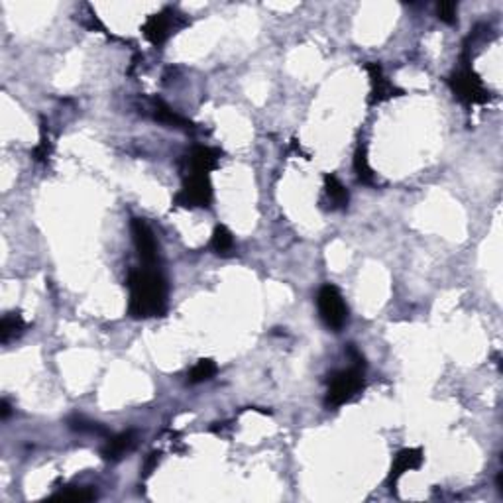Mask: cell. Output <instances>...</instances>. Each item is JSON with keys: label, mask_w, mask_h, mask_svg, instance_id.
<instances>
[{"label": "cell", "mask_w": 503, "mask_h": 503, "mask_svg": "<svg viewBox=\"0 0 503 503\" xmlns=\"http://www.w3.org/2000/svg\"><path fill=\"white\" fill-rule=\"evenodd\" d=\"M128 289H130V303L128 313L134 319H149L161 317L167 309V285L161 275L151 267L134 269L128 275Z\"/></svg>", "instance_id": "obj_1"}, {"label": "cell", "mask_w": 503, "mask_h": 503, "mask_svg": "<svg viewBox=\"0 0 503 503\" xmlns=\"http://www.w3.org/2000/svg\"><path fill=\"white\" fill-rule=\"evenodd\" d=\"M364 389V364L354 362L352 368L340 369L332 374L329 379V392H327V405L340 407L352 399L354 395Z\"/></svg>", "instance_id": "obj_2"}, {"label": "cell", "mask_w": 503, "mask_h": 503, "mask_svg": "<svg viewBox=\"0 0 503 503\" xmlns=\"http://www.w3.org/2000/svg\"><path fill=\"white\" fill-rule=\"evenodd\" d=\"M317 305L322 322L332 330H340L348 321V307L342 293L334 285H324L317 295Z\"/></svg>", "instance_id": "obj_3"}, {"label": "cell", "mask_w": 503, "mask_h": 503, "mask_svg": "<svg viewBox=\"0 0 503 503\" xmlns=\"http://www.w3.org/2000/svg\"><path fill=\"white\" fill-rule=\"evenodd\" d=\"M212 201V185L206 173H189L183 189L175 195V203L185 209H206Z\"/></svg>", "instance_id": "obj_4"}, {"label": "cell", "mask_w": 503, "mask_h": 503, "mask_svg": "<svg viewBox=\"0 0 503 503\" xmlns=\"http://www.w3.org/2000/svg\"><path fill=\"white\" fill-rule=\"evenodd\" d=\"M450 86H452L456 96L468 104H479V102H486L489 99V93L486 91L482 79L472 69H462L454 73L450 79Z\"/></svg>", "instance_id": "obj_5"}, {"label": "cell", "mask_w": 503, "mask_h": 503, "mask_svg": "<svg viewBox=\"0 0 503 503\" xmlns=\"http://www.w3.org/2000/svg\"><path fill=\"white\" fill-rule=\"evenodd\" d=\"M130 230H132V240L136 246V252L140 259L148 267L156 266L157 262V242L156 236L151 232V228L144 222L141 219H132L130 222Z\"/></svg>", "instance_id": "obj_6"}, {"label": "cell", "mask_w": 503, "mask_h": 503, "mask_svg": "<svg viewBox=\"0 0 503 503\" xmlns=\"http://www.w3.org/2000/svg\"><path fill=\"white\" fill-rule=\"evenodd\" d=\"M173 22H175V12L173 10H164L159 14L149 16L148 22L144 26V34H146V38L154 46H161L165 39L169 38V34H171Z\"/></svg>", "instance_id": "obj_7"}, {"label": "cell", "mask_w": 503, "mask_h": 503, "mask_svg": "<svg viewBox=\"0 0 503 503\" xmlns=\"http://www.w3.org/2000/svg\"><path fill=\"white\" fill-rule=\"evenodd\" d=\"M366 69L369 73V81H372V96H369V102H382L392 99V96H397V91L395 86L384 77V71L377 63H368Z\"/></svg>", "instance_id": "obj_8"}, {"label": "cell", "mask_w": 503, "mask_h": 503, "mask_svg": "<svg viewBox=\"0 0 503 503\" xmlns=\"http://www.w3.org/2000/svg\"><path fill=\"white\" fill-rule=\"evenodd\" d=\"M423 462V452L419 448H405L401 450L399 454L395 456V460L392 464V474H389V484H395L397 479L409 470H415Z\"/></svg>", "instance_id": "obj_9"}, {"label": "cell", "mask_w": 503, "mask_h": 503, "mask_svg": "<svg viewBox=\"0 0 503 503\" xmlns=\"http://www.w3.org/2000/svg\"><path fill=\"white\" fill-rule=\"evenodd\" d=\"M134 447H136V432L134 431L120 432V434H116V437L109 439L106 447L102 448V456H104V460L114 462V460H120L126 452H130Z\"/></svg>", "instance_id": "obj_10"}, {"label": "cell", "mask_w": 503, "mask_h": 503, "mask_svg": "<svg viewBox=\"0 0 503 503\" xmlns=\"http://www.w3.org/2000/svg\"><path fill=\"white\" fill-rule=\"evenodd\" d=\"M324 195L329 199L330 209H334V211L346 209V206H348V201H350V195H348L346 187L334 175H327V177H324Z\"/></svg>", "instance_id": "obj_11"}, {"label": "cell", "mask_w": 503, "mask_h": 503, "mask_svg": "<svg viewBox=\"0 0 503 503\" xmlns=\"http://www.w3.org/2000/svg\"><path fill=\"white\" fill-rule=\"evenodd\" d=\"M219 164V151L211 148H196L191 156H189V165H191V173H206L212 171Z\"/></svg>", "instance_id": "obj_12"}, {"label": "cell", "mask_w": 503, "mask_h": 503, "mask_svg": "<svg viewBox=\"0 0 503 503\" xmlns=\"http://www.w3.org/2000/svg\"><path fill=\"white\" fill-rule=\"evenodd\" d=\"M26 330V322H24L22 314L18 313H8L2 319L0 324V342L8 344L12 338H18Z\"/></svg>", "instance_id": "obj_13"}, {"label": "cell", "mask_w": 503, "mask_h": 503, "mask_svg": "<svg viewBox=\"0 0 503 503\" xmlns=\"http://www.w3.org/2000/svg\"><path fill=\"white\" fill-rule=\"evenodd\" d=\"M354 171H356V175H358V179H360L362 183H366V185L376 183V175H374L372 167H369L368 148H366V144H360L358 149H356V154H354Z\"/></svg>", "instance_id": "obj_14"}, {"label": "cell", "mask_w": 503, "mask_h": 503, "mask_svg": "<svg viewBox=\"0 0 503 503\" xmlns=\"http://www.w3.org/2000/svg\"><path fill=\"white\" fill-rule=\"evenodd\" d=\"M211 248L219 256H230L234 252V238L226 226H216L212 232Z\"/></svg>", "instance_id": "obj_15"}, {"label": "cell", "mask_w": 503, "mask_h": 503, "mask_svg": "<svg viewBox=\"0 0 503 503\" xmlns=\"http://www.w3.org/2000/svg\"><path fill=\"white\" fill-rule=\"evenodd\" d=\"M154 116H156V120H159V122L175 126V128H191V122H187L185 118L179 116L177 112H173V110L161 101H157L156 104H154Z\"/></svg>", "instance_id": "obj_16"}, {"label": "cell", "mask_w": 503, "mask_h": 503, "mask_svg": "<svg viewBox=\"0 0 503 503\" xmlns=\"http://www.w3.org/2000/svg\"><path fill=\"white\" fill-rule=\"evenodd\" d=\"M94 497H96V492L93 487H67L59 494L51 495V499L55 502H93Z\"/></svg>", "instance_id": "obj_17"}, {"label": "cell", "mask_w": 503, "mask_h": 503, "mask_svg": "<svg viewBox=\"0 0 503 503\" xmlns=\"http://www.w3.org/2000/svg\"><path fill=\"white\" fill-rule=\"evenodd\" d=\"M216 374V364L212 360H199L196 362V366L193 369H191V374H189V384H201V382H206V379H211L212 376Z\"/></svg>", "instance_id": "obj_18"}, {"label": "cell", "mask_w": 503, "mask_h": 503, "mask_svg": "<svg viewBox=\"0 0 503 503\" xmlns=\"http://www.w3.org/2000/svg\"><path fill=\"white\" fill-rule=\"evenodd\" d=\"M69 427L73 429V431L77 432H91V434H102L104 432V429H102L99 423H93V421H86L85 417H73V419H69Z\"/></svg>", "instance_id": "obj_19"}, {"label": "cell", "mask_w": 503, "mask_h": 503, "mask_svg": "<svg viewBox=\"0 0 503 503\" xmlns=\"http://www.w3.org/2000/svg\"><path fill=\"white\" fill-rule=\"evenodd\" d=\"M456 12H458V6H456L454 2H440V4H437V14H439L442 22L454 24Z\"/></svg>", "instance_id": "obj_20"}, {"label": "cell", "mask_w": 503, "mask_h": 503, "mask_svg": "<svg viewBox=\"0 0 503 503\" xmlns=\"http://www.w3.org/2000/svg\"><path fill=\"white\" fill-rule=\"evenodd\" d=\"M0 407H2V419H6L8 415H10V405H8V401L4 399L2 403H0Z\"/></svg>", "instance_id": "obj_21"}]
</instances>
